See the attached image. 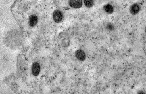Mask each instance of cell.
I'll list each match as a JSON object with an SVG mask.
<instances>
[{
  "instance_id": "cell-10",
  "label": "cell",
  "mask_w": 146,
  "mask_h": 94,
  "mask_svg": "<svg viewBox=\"0 0 146 94\" xmlns=\"http://www.w3.org/2000/svg\"><path fill=\"white\" fill-rule=\"evenodd\" d=\"M145 32H146V27H145Z\"/></svg>"
},
{
  "instance_id": "cell-8",
  "label": "cell",
  "mask_w": 146,
  "mask_h": 94,
  "mask_svg": "<svg viewBox=\"0 0 146 94\" xmlns=\"http://www.w3.org/2000/svg\"><path fill=\"white\" fill-rule=\"evenodd\" d=\"M84 3L87 7L91 8L93 6L94 1L93 0H84Z\"/></svg>"
},
{
  "instance_id": "cell-9",
  "label": "cell",
  "mask_w": 146,
  "mask_h": 94,
  "mask_svg": "<svg viewBox=\"0 0 146 94\" xmlns=\"http://www.w3.org/2000/svg\"><path fill=\"white\" fill-rule=\"evenodd\" d=\"M106 27L107 29L110 30V31H112V30H114V26L112 24H111V23L107 24V25Z\"/></svg>"
},
{
  "instance_id": "cell-1",
  "label": "cell",
  "mask_w": 146,
  "mask_h": 94,
  "mask_svg": "<svg viewBox=\"0 0 146 94\" xmlns=\"http://www.w3.org/2000/svg\"><path fill=\"white\" fill-rule=\"evenodd\" d=\"M53 17L54 21L56 23H59L62 20L63 18V14L61 11L56 10L53 13Z\"/></svg>"
},
{
  "instance_id": "cell-2",
  "label": "cell",
  "mask_w": 146,
  "mask_h": 94,
  "mask_svg": "<svg viewBox=\"0 0 146 94\" xmlns=\"http://www.w3.org/2000/svg\"><path fill=\"white\" fill-rule=\"evenodd\" d=\"M141 10V7L137 3H134L130 6V12L132 15L137 14Z\"/></svg>"
},
{
  "instance_id": "cell-6",
  "label": "cell",
  "mask_w": 146,
  "mask_h": 94,
  "mask_svg": "<svg viewBox=\"0 0 146 94\" xmlns=\"http://www.w3.org/2000/svg\"><path fill=\"white\" fill-rule=\"evenodd\" d=\"M38 23V17L36 15L30 16L29 19V24L30 27H34L36 26Z\"/></svg>"
},
{
  "instance_id": "cell-7",
  "label": "cell",
  "mask_w": 146,
  "mask_h": 94,
  "mask_svg": "<svg viewBox=\"0 0 146 94\" xmlns=\"http://www.w3.org/2000/svg\"><path fill=\"white\" fill-rule=\"evenodd\" d=\"M103 10L104 11L108 14H112L114 11V8L111 5L107 4L104 5Z\"/></svg>"
},
{
  "instance_id": "cell-4",
  "label": "cell",
  "mask_w": 146,
  "mask_h": 94,
  "mask_svg": "<svg viewBox=\"0 0 146 94\" xmlns=\"http://www.w3.org/2000/svg\"><path fill=\"white\" fill-rule=\"evenodd\" d=\"M41 67L40 64L37 62H35L33 64L32 67V72L34 76H37L40 73Z\"/></svg>"
},
{
  "instance_id": "cell-5",
  "label": "cell",
  "mask_w": 146,
  "mask_h": 94,
  "mask_svg": "<svg viewBox=\"0 0 146 94\" xmlns=\"http://www.w3.org/2000/svg\"><path fill=\"white\" fill-rule=\"evenodd\" d=\"M75 56L76 58L81 61H84L86 58V54L81 49H78L76 52Z\"/></svg>"
},
{
  "instance_id": "cell-3",
  "label": "cell",
  "mask_w": 146,
  "mask_h": 94,
  "mask_svg": "<svg viewBox=\"0 0 146 94\" xmlns=\"http://www.w3.org/2000/svg\"><path fill=\"white\" fill-rule=\"evenodd\" d=\"M69 4L71 7L75 9L80 8L82 5V0H69Z\"/></svg>"
}]
</instances>
